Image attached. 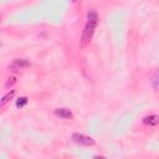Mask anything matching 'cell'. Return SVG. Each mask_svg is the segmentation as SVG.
<instances>
[{
    "label": "cell",
    "mask_w": 159,
    "mask_h": 159,
    "mask_svg": "<svg viewBox=\"0 0 159 159\" xmlns=\"http://www.w3.org/2000/svg\"><path fill=\"white\" fill-rule=\"evenodd\" d=\"M143 123L147 124V125H157L159 123V116H157V114L145 116L143 118Z\"/></svg>",
    "instance_id": "5"
},
{
    "label": "cell",
    "mask_w": 159,
    "mask_h": 159,
    "mask_svg": "<svg viewBox=\"0 0 159 159\" xmlns=\"http://www.w3.org/2000/svg\"><path fill=\"white\" fill-rule=\"evenodd\" d=\"M72 139H73V142H76L77 144H81V145H86V147L94 145V139L88 135H84L82 133H73Z\"/></svg>",
    "instance_id": "2"
},
{
    "label": "cell",
    "mask_w": 159,
    "mask_h": 159,
    "mask_svg": "<svg viewBox=\"0 0 159 159\" xmlns=\"http://www.w3.org/2000/svg\"><path fill=\"white\" fill-rule=\"evenodd\" d=\"M72 1H77V0H72Z\"/></svg>",
    "instance_id": "10"
},
{
    "label": "cell",
    "mask_w": 159,
    "mask_h": 159,
    "mask_svg": "<svg viewBox=\"0 0 159 159\" xmlns=\"http://www.w3.org/2000/svg\"><path fill=\"white\" fill-rule=\"evenodd\" d=\"M15 82H16V77H10V78L7 80V82H6V84H5V86H6V87H9V86H12Z\"/></svg>",
    "instance_id": "9"
},
{
    "label": "cell",
    "mask_w": 159,
    "mask_h": 159,
    "mask_svg": "<svg viewBox=\"0 0 159 159\" xmlns=\"http://www.w3.org/2000/svg\"><path fill=\"white\" fill-rule=\"evenodd\" d=\"M55 114L58 116V117H61V118H65V119L73 117V114L71 113V111L67 109V108H57V109L55 111Z\"/></svg>",
    "instance_id": "6"
},
{
    "label": "cell",
    "mask_w": 159,
    "mask_h": 159,
    "mask_svg": "<svg viewBox=\"0 0 159 159\" xmlns=\"http://www.w3.org/2000/svg\"><path fill=\"white\" fill-rule=\"evenodd\" d=\"M29 66H30V62L27 60H25V58H15L10 63L9 68L12 70V71H16V70H20V68H24V67H29Z\"/></svg>",
    "instance_id": "3"
},
{
    "label": "cell",
    "mask_w": 159,
    "mask_h": 159,
    "mask_svg": "<svg viewBox=\"0 0 159 159\" xmlns=\"http://www.w3.org/2000/svg\"><path fill=\"white\" fill-rule=\"evenodd\" d=\"M97 22H98V15L94 10H89L88 14H87V22H86V26H84V30H83V34H82V46H87L89 43V41L92 40V36H93V32H94V29L97 26Z\"/></svg>",
    "instance_id": "1"
},
{
    "label": "cell",
    "mask_w": 159,
    "mask_h": 159,
    "mask_svg": "<svg viewBox=\"0 0 159 159\" xmlns=\"http://www.w3.org/2000/svg\"><path fill=\"white\" fill-rule=\"evenodd\" d=\"M26 103H27V98H26V97H20V98L16 101V107H17V108H22Z\"/></svg>",
    "instance_id": "8"
},
{
    "label": "cell",
    "mask_w": 159,
    "mask_h": 159,
    "mask_svg": "<svg viewBox=\"0 0 159 159\" xmlns=\"http://www.w3.org/2000/svg\"><path fill=\"white\" fill-rule=\"evenodd\" d=\"M150 84L155 91H159V68L154 70L150 76Z\"/></svg>",
    "instance_id": "4"
},
{
    "label": "cell",
    "mask_w": 159,
    "mask_h": 159,
    "mask_svg": "<svg viewBox=\"0 0 159 159\" xmlns=\"http://www.w3.org/2000/svg\"><path fill=\"white\" fill-rule=\"evenodd\" d=\"M14 93H15L14 91H10L7 94H5V96L2 97V99H1V106H4V104L7 102V101H10V99L14 97Z\"/></svg>",
    "instance_id": "7"
}]
</instances>
